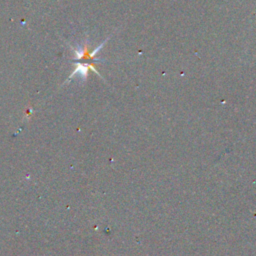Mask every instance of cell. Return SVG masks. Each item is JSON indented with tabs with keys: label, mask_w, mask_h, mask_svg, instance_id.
Returning a JSON list of instances; mask_svg holds the SVG:
<instances>
[{
	"label": "cell",
	"mask_w": 256,
	"mask_h": 256,
	"mask_svg": "<svg viewBox=\"0 0 256 256\" xmlns=\"http://www.w3.org/2000/svg\"><path fill=\"white\" fill-rule=\"evenodd\" d=\"M110 37L106 38L104 40V42H102L96 49H94L93 51H89V47H88V43L85 42V44L83 46H77V47H72V50L74 51L75 53V56H76V59L79 60V62L77 63H80V64H83V65H86L89 67V69L93 70L97 75L100 76V73L97 71V69L94 67V63L95 62H99L101 61L100 59H97L95 58V55L98 53L99 50H101V48L104 46V44L107 42V40H109Z\"/></svg>",
	"instance_id": "obj_1"
}]
</instances>
